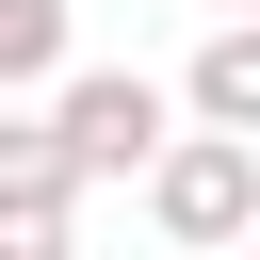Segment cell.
Returning <instances> with one entry per match:
<instances>
[{"label":"cell","instance_id":"7","mask_svg":"<svg viewBox=\"0 0 260 260\" xmlns=\"http://www.w3.org/2000/svg\"><path fill=\"white\" fill-rule=\"evenodd\" d=\"M211 16H260V0H211Z\"/></svg>","mask_w":260,"mask_h":260},{"label":"cell","instance_id":"1","mask_svg":"<svg viewBox=\"0 0 260 260\" xmlns=\"http://www.w3.org/2000/svg\"><path fill=\"white\" fill-rule=\"evenodd\" d=\"M130 179H146V228H162L179 260H228V244L260 228V130H162Z\"/></svg>","mask_w":260,"mask_h":260},{"label":"cell","instance_id":"3","mask_svg":"<svg viewBox=\"0 0 260 260\" xmlns=\"http://www.w3.org/2000/svg\"><path fill=\"white\" fill-rule=\"evenodd\" d=\"M179 130H260V16H211V49L179 65Z\"/></svg>","mask_w":260,"mask_h":260},{"label":"cell","instance_id":"5","mask_svg":"<svg viewBox=\"0 0 260 260\" xmlns=\"http://www.w3.org/2000/svg\"><path fill=\"white\" fill-rule=\"evenodd\" d=\"M65 65V0H0V98H32Z\"/></svg>","mask_w":260,"mask_h":260},{"label":"cell","instance_id":"4","mask_svg":"<svg viewBox=\"0 0 260 260\" xmlns=\"http://www.w3.org/2000/svg\"><path fill=\"white\" fill-rule=\"evenodd\" d=\"M0 195H16V211H81V179H65V146H49V114H16V98H0Z\"/></svg>","mask_w":260,"mask_h":260},{"label":"cell","instance_id":"2","mask_svg":"<svg viewBox=\"0 0 260 260\" xmlns=\"http://www.w3.org/2000/svg\"><path fill=\"white\" fill-rule=\"evenodd\" d=\"M32 98H49V146H65V179H130V162L179 130V98H162L146 65H49Z\"/></svg>","mask_w":260,"mask_h":260},{"label":"cell","instance_id":"6","mask_svg":"<svg viewBox=\"0 0 260 260\" xmlns=\"http://www.w3.org/2000/svg\"><path fill=\"white\" fill-rule=\"evenodd\" d=\"M0 260H65V211H16L0 195Z\"/></svg>","mask_w":260,"mask_h":260}]
</instances>
